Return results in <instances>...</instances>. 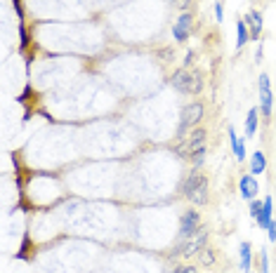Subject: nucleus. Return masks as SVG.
<instances>
[{"mask_svg":"<svg viewBox=\"0 0 276 273\" xmlns=\"http://www.w3.org/2000/svg\"><path fill=\"white\" fill-rule=\"evenodd\" d=\"M173 3H175V5H177L180 10H187V8L191 5V0H173Z\"/></svg>","mask_w":276,"mask_h":273,"instance_id":"nucleus-23","label":"nucleus"},{"mask_svg":"<svg viewBox=\"0 0 276 273\" xmlns=\"http://www.w3.org/2000/svg\"><path fill=\"white\" fill-rule=\"evenodd\" d=\"M262 208H264V205H262L260 200H253V202H250V215H253V219H257V217H260Z\"/></svg>","mask_w":276,"mask_h":273,"instance_id":"nucleus-18","label":"nucleus"},{"mask_svg":"<svg viewBox=\"0 0 276 273\" xmlns=\"http://www.w3.org/2000/svg\"><path fill=\"white\" fill-rule=\"evenodd\" d=\"M246 24H250V38H260V31H262V15L257 10H250L246 17Z\"/></svg>","mask_w":276,"mask_h":273,"instance_id":"nucleus-9","label":"nucleus"},{"mask_svg":"<svg viewBox=\"0 0 276 273\" xmlns=\"http://www.w3.org/2000/svg\"><path fill=\"white\" fill-rule=\"evenodd\" d=\"M248 38H250L248 24H246V22H239V24H236V47H239V50L248 43Z\"/></svg>","mask_w":276,"mask_h":273,"instance_id":"nucleus-15","label":"nucleus"},{"mask_svg":"<svg viewBox=\"0 0 276 273\" xmlns=\"http://www.w3.org/2000/svg\"><path fill=\"white\" fill-rule=\"evenodd\" d=\"M257 115H260L257 108H250V111H248V118H246V134L248 136H253L255 129H257Z\"/></svg>","mask_w":276,"mask_h":273,"instance_id":"nucleus-16","label":"nucleus"},{"mask_svg":"<svg viewBox=\"0 0 276 273\" xmlns=\"http://www.w3.org/2000/svg\"><path fill=\"white\" fill-rule=\"evenodd\" d=\"M271 210H274V200L267 198V200H264V208H262V212H260V217H257V224H260L262 229H267L269 224L274 222V219H271Z\"/></svg>","mask_w":276,"mask_h":273,"instance_id":"nucleus-11","label":"nucleus"},{"mask_svg":"<svg viewBox=\"0 0 276 273\" xmlns=\"http://www.w3.org/2000/svg\"><path fill=\"white\" fill-rule=\"evenodd\" d=\"M205 240H208V231L201 229L198 233H194L191 238H187V243H184V245H180V247H177V254H184V257H194V254H196V252L205 245Z\"/></svg>","mask_w":276,"mask_h":273,"instance_id":"nucleus-2","label":"nucleus"},{"mask_svg":"<svg viewBox=\"0 0 276 273\" xmlns=\"http://www.w3.org/2000/svg\"><path fill=\"white\" fill-rule=\"evenodd\" d=\"M253 266V252H250V243H241V271L250 273Z\"/></svg>","mask_w":276,"mask_h":273,"instance_id":"nucleus-12","label":"nucleus"},{"mask_svg":"<svg viewBox=\"0 0 276 273\" xmlns=\"http://www.w3.org/2000/svg\"><path fill=\"white\" fill-rule=\"evenodd\" d=\"M170 83H173L175 90H180L184 94H198L201 87H203V76L201 73H189L187 69H180V71L173 73Z\"/></svg>","mask_w":276,"mask_h":273,"instance_id":"nucleus-1","label":"nucleus"},{"mask_svg":"<svg viewBox=\"0 0 276 273\" xmlns=\"http://www.w3.org/2000/svg\"><path fill=\"white\" fill-rule=\"evenodd\" d=\"M201 181H205V177L201 172H198V170H194V172L189 174V179L184 181V193H187V198H189L191 193H194V188L198 186V184H201Z\"/></svg>","mask_w":276,"mask_h":273,"instance_id":"nucleus-14","label":"nucleus"},{"mask_svg":"<svg viewBox=\"0 0 276 273\" xmlns=\"http://www.w3.org/2000/svg\"><path fill=\"white\" fill-rule=\"evenodd\" d=\"M175 273H196L194 266H180V268H175Z\"/></svg>","mask_w":276,"mask_h":273,"instance_id":"nucleus-22","label":"nucleus"},{"mask_svg":"<svg viewBox=\"0 0 276 273\" xmlns=\"http://www.w3.org/2000/svg\"><path fill=\"white\" fill-rule=\"evenodd\" d=\"M260 271L269 273V261H267V252H264V250H262V254H260Z\"/></svg>","mask_w":276,"mask_h":273,"instance_id":"nucleus-20","label":"nucleus"},{"mask_svg":"<svg viewBox=\"0 0 276 273\" xmlns=\"http://www.w3.org/2000/svg\"><path fill=\"white\" fill-rule=\"evenodd\" d=\"M191 59H194V52H187V59H184V64L189 66V64H191Z\"/></svg>","mask_w":276,"mask_h":273,"instance_id":"nucleus-25","label":"nucleus"},{"mask_svg":"<svg viewBox=\"0 0 276 273\" xmlns=\"http://www.w3.org/2000/svg\"><path fill=\"white\" fill-rule=\"evenodd\" d=\"M198 151H205V129H196V132L191 134L187 149H180V153L187 156V158H194Z\"/></svg>","mask_w":276,"mask_h":273,"instance_id":"nucleus-5","label":"nucleus"},{"mask_svg":"<svg viewBox=\"0 0 276 273\" xmlns=\"http://www.w3.org/2000/svg\"><path fill=\"white\" fill-rule=\"evenodd\" d=\"M239 191H241V198H246V200H255V195H257V181H255L253 174H243V177H241Z\"/></svg>","mask_w":276,"mask_h":273,"instance_id":"nucleus-8","label":"nucleus"},{"mask_svg":"<svg viewBox=\"0 0 276 273\" xmlns=\"http://www.w3.org/2000/svg\"><path fill=\"white\" fill-rule=\"evenodd\" d=\"M271 85H269V76L262 73L260 76V106H262V115L267 118L271 113Z\"/></svg>","mask_w":276,"mask_h":273,"instance_id":"nucleus-6","label":"nucleus"},{"mask_svg":"<svg viewBox=\"0 0 276 273\" xmlns=\"http://www.w3.org/2000/svg\"><path fill=\"white\" fill-rule=\"evenodd\" d=\"M267 231H269V240H276V222H271L267 226Z\"/></svg>","mask_w":276,"mask_h":273,"instance_id":"nucleus-21","label":"nucleus"},{"mask_svg":"<svg viewBox=\"0 0 276 273\" xmlns=\"http://www.w3.org/2000/svg\"><path fill=\"white\" fill-rule=\"evenodd\" d=\"M264 167H267V158L262 156V151H257L253 156V163H250V172H253V174H262V172H264Z\"/></svg>","mask_w":276,"mask_h":273,"instance_id":"nucleus-17","label":"nucleus"},{"mask_svg":"<svg viewBox=\"0 0 276 273\" xmlns=\"http://www.w3.org/2000/svg\"><path fill=\"white\" fill-rule=\"evenodd\" d=\"M201 118H203V104H198V101H194V104H189V106L182 111V122H180V134L184 132L187 127H191V125H198L201 122Z\"/></svg>","mask_w":276,"mask_h":273,"instance_id":"nucleus-4","label":"nucleus"},{"mask_svg":"<svg viewBox=\"0 0 276 273\" xmlns=\"http://www.w3.org/2000/svg\"><path fill=\"white\" fill-rule=\"evenodd\" d=\"M229 139H232V149H234V156L239 160L246 158V144L241 142L239 136H236V132H234V127H229Z\"/></svg>","mask_w":276,"mask_h":273,"instance_id":"nucleus-13","label":"nucleus"},{"mask_svg":"<svg viewBox=\"0 0 276 273\" xmlns=\"http://www.w3.org/2000/svg\"><path fill=\"white\" fill-rule=\"evenodd\" d=\"M215 19L222 22V5H219V3H215Z\"/></svg>","mask_w":276,"mask_h":273,"instance_id":"nucleus-24","label":"nucleus"},{"mask_svg":"<svg viewBox=\"0 0 276 273\" xmlns=\"http://www.w3.org/2000/svg\"><path fill=\"white\" fill-rule=\"evenodd\" d=\"M201 261H203L205 266H212V264H215V254H212L210 250H205L203 254H201Z\"/></svg>","mask_w":276,"mask_h":273,"instance_id":"nucleus-19","label":"nucleus"},{"mask_svg":"<svg viewBox=\"0 0 276 273\" xmlns=\"http://www.w3.org/2000/svg\"><path fill=\"white\" fill-rule=\"evenodd\" d=\"M189 31H191V15L189 12H184V15L177 19V24L173 26V36L175 40H180V43H184L187 38H189Z\"/></svg>","mask_w":276,"mask_h":273,"instance_id":"nucleus-7","label":"nucleus"},{"mask_svg":"<svg viewBox=\"0 0 276 273\" xmlns=\"http://www.w3.org/2000/svg\"><path fill=\"white\" fill-rule=\"evenodd\" d=\"M201 231V219H198V212L196 210H187L182 215V222H180V236L182 238H191L194 233Z\"/></svg>","mask_w":276,"mask_h":273,"instance_id":"nucleus-3","label":"nucleus"},{"mask_svg":"<svg viewBox=\"0 0 276 273\" xmlns=\"http://www.w3.org/2000/svg\"><path fill=\"white\" fill-rule=\"evenodd\" d=\"M189 200L194 202V205H203V202L208 200V179L201 181V184L194 188V193L189 195Z\"/></svg>","mask_w":276,"mask_h":273,"instance_id":"nucleus-10","label":"nucleus"}]
</instances>
